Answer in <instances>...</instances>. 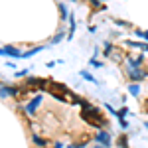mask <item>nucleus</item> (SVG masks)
<instances>
[{"label":"nucleus","mask_w":148,"mask_h":148,"mask_svg":"<svg viewBox=\"0 0 148 148\" xmlns=\"http://www.w3.org/2000/svg\"><path fill=\"white\" fill-rule=\"evenodd\" d=\"M146 71L144 69H140V67H136V69H128V79L130 81H142V79H146Z\"/></svg>","instance_id":"obj_1"},{"label":"nucleus","mask_w":148,"mask_h":148,"mask_svg":"<svg viewBox=\"0 0 148 148\" xmlns=\"http://www.w3.org/2000/svg\"><path fill=\"white\" fill-rule=\"evenodd\" d=\"M0 56H8V57H22L24 53L20 51V49H16V47L6 46V47H0Z\"/></svg>","instance_id":"obj_2"},{"label":"nucleus","mask_w":148,"mask_h":148,"mask_svg":"<svg viewBox=\"0 0 148 148\" xmlns=\"http://www.w3.org/2000/svg\"><path fill=\"white\" fill-rule=\"evenodd\" d=\"M42 99H44L42 95H36V99H32V101H30L28 105H26V113H28V114H34V113H36V109L40 107Z\"/></svg>","instance_id":"obj_3"},{"label":"nucleus","mask_w":148,"mask_h":148,"mask_svg":"<svg viewBox=\"0 0 148 148\" xmlns=\"http://www.w3.org/2000/svg\"><path fill=\"white\" fill-rule=\"evenodd\" d=\"M97 142L103 144L105 148H109V146H111V136H109V132H105V130L97 132Z\"/></svg>","instance_id":"obj_4"},{"label":"nucleus","mask_w":148,"mask_h":148,"mask_svg":"<svg viewBox=\"0 0 148 148\" xmlns=\"http://www.w3.org/2000/svg\"><path fill=\"white\" fill-rule=\"evenodd\" d=\"M14 95H18V89L16 87H8V85L0 87V97H14Z\"/></svg>","instance_id":"obj_5"},{"label":"nucleus","mask_w":148,"mask_h":148,"mask_svg":"<svg viewBox=\"0 0 148 148\" xmlns=\"http://www.w3.org/2000/svg\"><path fill=\"white\" fill-rule=\"evenodd\" d=\"M59 12H61V22H65V20H69V10H67V6L65 4H59Z\"/></svg>","instance_id":"obj_6"},{"label":"nucleus","mask_w":148,"mask_h":148,"mask_svg":"<svg viewBox=\"0 0 148 148\" xmlns=\"http://www.w3.org/2000/svg\"><path fill=\"white\" fill-rule=\"evenodd\" d=\"M130 47H138V49H142V51H148V42H144V44H138V42H126Z\"/></svg>","instance_id":"obj_7"},{"label":"nucleus","mask_w":148,"mask_h":148,"mask_svg":"<svg viewBox=\"0 0 148 148\" xmlns=\"http://www.w3.org/2000/svg\"><path fill=\"white\" fill-rule=\"evenodd\" d=\"M32 140H34V144H36V146H42V148H44V146L47 144V140H44V138H40L38 134H34V136H32Z\"/></svg>","instance_id":"obj_8"},{"label":"nucleus","mask_w":148,"mask_h":148,"mask_svg":"<svg viewBox=\"0 0 148 148\" xmlns=\"http://www.w3.org/2000/svg\"><path fill=\"white\" fill-rule=\"evenodd\" d=\"M42 49H44V47H32L30 51H26V53H24V57H32L34 53H38V51H42Z\"/></svg>","instance_id":"obj_9"},{"label":"nucleus","mask_w":148,"mask_h":148,"mask_svg":"<svg viewBox=\"0 0 148 148\" xmlns=\"http://www.w3.org/2000/svg\"><path fill=\"white\" fill-rule=\"evenodd\" d=\"M128 91L132 93V95H134V97H136L138 93H140V87H138V85H134V83H132V85H128Z\"/></svg>","instance_id":"obj_10"},{"label":"nucleus","mask_w":148,"mask_h":148,"mask_svg":"<svg viewBox=\"0 0 148 148\" xmlns=\"http://www.w3.org/2000/svg\"><path fill=\"white\" fill-rule=\"evenodd\" d=\"M89 63H91V67H103V63L97 59V57H91V61H89Z\"/></svg>","instance_id":"obj_11"},{"label":"nucleus","mask_w":148,"mask_h":148,"mask_svg":"<svg viewBox=\"0 0 148 148\" xmlns=\"http://www.w3.org/2000/svg\"><path fill=\"white\" fill-rule=\"evenodd\" d=\"M81 77H85V79H87V81H97V79H93V75H91V73H89V71H85V69L81 71Z\"/></svg>","instance_id":"obj_12"},{"label":"nucleus","mask_w":148,"mask_h":148,"mask_svg":"<svg viewBox=\"0 0 148 148\" xmlns=\"http://www.w3.org/2000/svg\"><path fill=\"white\" fill-rule=\"evenodd\" d=\"M63 36H65V32L61 30V32H59V34H57L53 40H51V44H57V42H61V40H63Z\"/></svg>","instance_id":"obj_13"},{"label":"nucleus","mask_w":148,"mask_h":148,"mask_svg":"<svg viewBox=\"0 0 148 148\" xmlns=\"http://www.w3.org/2000/svg\"><path fill=\"white\" fill-rule=\"evenodd\" d=\"M126 114H128V109H126V107H125V109H121V111H116V116H119V119H125Z\"/></svg>","instance_id":"obj_14"},{"label":"nucleus","mask_w":148,"mask_h":148,"mask_svg":"<svg viewBox=\"0 0 148 148\" xmlns=\"http://www.w3.org/2000/svg\"><path fill=\"white\" fill-rule=\"evenodd\" d=\"M119 146H121V148H128V144H126V138H125V136L119 138Z\"/></svg>","instance_id":"obj_15"},{"label":"nucleus","mask_w":148,"mask_h":148,"mask_svg":"<svg viewBox=\"0 0 148 148\" xmlns=\"http://www.w3.org/2000/svg\"><path fill=\"white\" fill-rule=\"evenodd\" d=\"M136 36H138V38H144V40H148V30H146V32H144V30H138Z\"/></svg>","instance_id":"obj_16"},{"label":"nucleus","mask_w":148,"mask_h":148,"mask_svg":"<svg viewBox=\"0 0 148 148\" xmlns=\"http://www.w3.org/2000/svg\"><path fill=\"white\" fill-rule=\"evenodd\" d=\"M114 24H119V26H125V28H128V26H130V24L125 22V20H114Z\"/></svg>","instance_id":"obj_17"},{"label":"nucleus","mask_w":148,"mask_h":148,"mask_svg":"<svg viewBox=\"0 0 148 148\" xmlns=\"http://www.w3.org/2000/svg\"><path fill=\"white\" fill-rule=\"evenodd\" d=\"M111 44H107V46H105V56H111Z\"/></svg>","instance_id":"obj_18"},{"label":"nucleus","mask_w":148,"mask_h":148,"mask_svg":"<svg viewBox=\"0 0 148 148\" xmlns=\"http://www.w3.org/2000/svg\"><path fill=\"white\" fill-rule=\"evenodd\" d=\"M119 123H121V126H123V128H128V123H126L125 119H119Z\"/></svg>","instance_id":"obj_19"},{"label":"nucleus","mask_w":148,"mask_h":148,"mask_svg":"<svg viewBox=\"0 0 148 148\" xmlns=\"http://www.w3.org/2000/svg\"><path fill=\"white\" fill-rule=\"evenodd\" d=\"M114 59V61H121V59H123V57H121V53H114V56H111Z\"/></svg>","instance_id":"obj_20"},{"label":"nucleus","mask_w":148,"mask_h":148,"mask_svg":"<svg viewBox=\"0 0 148 148\" xmlns=\"http://www.w3.org/2000/svg\"><path fill=\"white\" fill-rule=\"evenodd\" d=\"M53 148H63V144H61V142H56V144H53Z\"/></svg>","instance_id":"obj_21"},{"label":"nucleus","mask_w":148,"mask_h":148,"mask_svg":"<svg viewBox=\"0 0 148 148\" xmlns=\"http://www.w3.org/2000/svg\"><path fill=\"white\" fill-rule=\"evenodd\" d=\"M93 148H105V146H103V144H97V146H93Z\"/></svg>","instance_id":"obj_22"},{"label":"nucleus","mask_w":148,"mask_h":148,"mask_svg":"<svg viewBox=\"0 0 148 148\" xmlns=\"http://www.w3.org/2000/svg\"><path fill=\"white\" fill-rule=\"evenodd\" d=\"M144 126H146V130H148V123H146V125H144Z\"/></svg>","instance_id":"obj_23"},{"label":"nucleus","mask_w":148,"mask_h":148,"mask_svg":"<svg viewBox=\"0 0 148 148\" xmlns=\"http://www.w3.org/2000/svg\"><path fill=\"white\" fill-rule=\"evenodd\" d=\"M71 2H77V0H71Z\"/></svg>","instance_id":"obj_24"}]
</instances>
